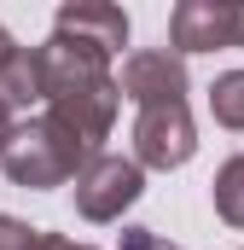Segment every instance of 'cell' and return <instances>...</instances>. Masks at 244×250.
Segmentation results:
<instances>
[{"instance_id":"cell-6","label":"cell","mask_w":244,"mask_h":250,"mask_svg":"<svg viewBox=\"0 0 244 250\" xmlns=\"http://www.w3.org/2000/svg\"><path fill=\"white\" fill-rule=\"evenodd\" d=\"M53 35H70V41L117 59L122 47H128V12L122 6H105V0H70L53 18Z\"/></svg>"},{"instance_id":"cell-11","label":"cell","mask_w":244,"mask_h":250,"mask_svg":"<svg viewBox=\"0 0 244 250\" xmlns=\"http://www.w3.org/2000/svg\"><path fill=\"white\" fill-rule=\"evenodd\" d=\"M117 250H181V245L163 239V233H151V227H122V245Z\"/></svg>"},{"instance_id":"cell-3","label":"cell","mask_w":244,"mask_h":250,"mask_svg":"<svg viewBox=\"0 0 244 250\" xmlns=\"http://www.w3.org/2000/svg\"><path fill=\"white\" fill-rule=\"evenodd\" d=\"M87 157H99V151H87L59 117H23V123H12L6 134V146H0V169H6V181L23 192H53V187H70L76 175H81V163Z\"/></svg>"},{"instance_id":"cell-8","label":"cell","mask_w":244,"mask_h":250,"mask_svg":"<svg viewBox=\"0 0 244 250\" xmlns=\"http://www.w3.org/2000/svg\"><path fill=\"white\" fill-rule=\"evenodd\" d=\"M209 117L233 134H244V70H221L209 82Z\"/></svg>"},{"instance_id":"cell-13","label":"cell","mask_w":244,"mask_h":250,"mask_svg":"<svg viewBox=\"0 0 244 250\" xmlns=\"http://www.w3.org/2000/svg\"><path fill=\"white\" fill-rule=\"evenodd\" d=\"M12 47H18V41H12V35H6V23H0V64L12 59Z\"/></svg>"},{"instance_id":"cell-12","label":"cell","mask_w":244,"mask_h":250,"mask_svg":"<svg viewBox=\"0 0 244 250\" xmlns=\"http://www.w3.org/2000/svg\"><path fill=\"white\" fill-rule=\"evenodd\" d=\"M47 250H93V245H76V239H64V233H47Z\"/></svg>"},{"instance_id":"cell-4","label":"cell","mask_w":244,"mask_h":250,"mask_svg":"<svg viewBox=\"0 0 244 250\" xmlns=\"http://www.w3.org/2000/svg\"><path fill=\"white\" fill-rule=\"evenodd\" d=\"M140 192H145V169H140L134 157L99 151V157H87L81 175H76V215H81V221H122V209L140 204Z\"/></svg>"},{"instance_id":"cell-7","label":"cell","mask_w":244,"mask_h":250,"mask_svg":"<svg viewBox=\"0 0 244 250\" xmlns=\"http://www.w3.org/2000/svg\"><path fill=\"white\" fill-rule=\"evenodd\" d=\"M0 105L12 117L41 105V53L35 47H12V59L0 64Z\"/></svg>"},{"instance_id":"cell-9","label":"cell","mask_w":244,"mask_h":250,"mask_svg":"<svg viewBox=\"0 0 244 250\" xmlns=\"http://www.w3.org/2000/svg\"><path fill=\"white\" fill-rule=\"evenodd\" d=\"M209 192H215V215H221L227 227H244V151L215 169V187Z\"/></svg>"},{"instance_id":"cell-5","label":"cell","mask_w":244,"mask_h":250,"mask_svg":"<svg viewBox=\"0 0 244 250\" xmlns=\"http://www.w3.org/2000/svg\"><path fill=\"white\" fill-rule=\"evenodd\" d=\"M244 41V6L233 0H181L169 12V53H221Z\"/></svg>"},{"instance_id":"cell-2","label":"cell","mask_w":244,"mask_h":250,"mask_svg":"<svg viewBox=\"0 0 244 250\" xmlns=\"http://www.w3.org/2000/svg\"><path fill=\"white\" fill-rule=\"evenodd\" d=\"M35 53H41V111L59 117L87 151H99L111 123H117V105H122L111 59L70 41V35H47Z\"/></svg>"},{"instance_id":"cell-1","label":"cell","mask_w":244,"mask_h":250,"mask_svg":"<svg viewBox=\"0 0 244 250\" xmlns=\"http://www.w3.org/2000/svg\"><path fill=\"white\" fill-rule=\"evenodd\" d=\"M117 93L134 99V163L140 169H181L198 151V128L186 105V59L169 47H145L128 53L117 76Z\"/></svg>"},{"instance_id":"cell-14","label":"cell","mask_w":244,"mask_h":250,"mask_svg":"<svg viewBox=\"0 0 244 250\" xmlns=\"http://www.w3.org/2000/svg\"><path fill=\"white\" fill-rule=\"evenodd\" d=\"M12 123H18V117H12V111L0 105V146H6V134H12Z\"/></svg>"},{"instance_id":"cell-10","label":"cell","mask_w":244,"mask_h":250,"mask_svg":"<svg viewBox=\"0 0 244 250\" xmlns=\"http://www.w3.org/2000/svg\"><path fill=\"white\" fill-rule=\"evenodd\" d=\"M0 250H47V227H29V221L0 215Z\"/></svg>"}]
</instances>
